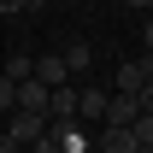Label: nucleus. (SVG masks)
Here are the masks:
<instances>
[{
	"label": "nucleus",
	"instance_id": "obj_9",
	"mask_svg": "<svg viewBox=\"0 0 153 153\" xmlns=\"http://www.w3.org/2000/svg\"><path fill=\"white\" fill-rule=\"evenodd\" d=\"M135 147H141V141H135L130 130H106L100 135V153H135Z\"/></svg>",
	"mask_w": 153,
	"mask_h": 153
},
{
	"label": "nucleus",
	"instance_id": "obj_19",
	"mask_svg": "<svg viewBox=\"0 0 153 153\" xmlns=\"http://www.w3.org/2000/svg\"><path fill=\"white\" fill-rule=\"evenodd\" d=\"M130 6H141V12H147V6H153V0H130Z\"/></svg>",
	"mask_w": 153,
	"mask_h": 153
},
{
	"label": "nucleus",
	"instance_id": "obj_6",
	"mask_svg": "<svg viewBox=\"0 0 153 153\" xmlns=\"http://www.w3.org/2000/svg\"><path fill=\"white\" fill-rule=\"evenodd\" d=\"M36 82L59 88V82H65V59H59V53H41V59H36Z\"/></svg>",
	"mask_w": 153,
	"mask_h": 153
},
{
	"label": "nucleus",
	"instance_id": "obj_17",
	"mask_svg": "<svg viewBox=\"0 0 153 153\" xmlns=\"http://www.w3.org/2000/svg\"><path fill=\"white\" fill-rule=\"evenodd\" d=\"M18 6H24V0H0V12H6V18H12V12H18Z\"/></svg>",
	"mask_w": 153,
	"mask_h": 153
},
{
	"label": "nucleus",
	"instance_id": "obj_15",
	"mask_svg": "<svg viewBox=\"0 0 153 153\" xmlns=\"http://www.w3.org/2000/svg\"><path fill=\"white\" fill-rule=\"evenodd\" d=\"M135 100H141V112H153V82H147V88H141Z\"/></svg>",
	"mask_w": 153,
	"mask_h": 153
},
{
	"label": "nucleus",
	"instance_id": "obj_2",
	"mask_svg": "<svg viewBox=\"0 0 153 153\" xmlns=\"http://www.w3.org/2000/svg\"><path fill=\"white\" fill-rule=\"evenodd\" d=\"M147 82H153V53L130 59V65H118V94H141Z\"/></svg>",
	"mask_w": 153,
	"mask_h": 153
},
{
	"label": "nucleus",
	"instance_id": "obj_16",
	"mask_svg": "<svg viewBox=\"0 0 153 153\" xmlns=\"http://www.w3.org/2000/svg\"><path fill=\"white\" fill-rule=\"evenodd\" d=\"M141 41H147V53H153V18H147V24H141Z\"/></svg>",
	"mask_w": 153,
	"mask_h": 153
},
{
	"label": "nucleus",
	"instance_id": "obj_10",
	"mask_svg": "<svg viewBox=\"0 0 153 153\" xmlns=\"http://www.w3.org/2000/svg\"><path fill=\"white\" fill-rule=\"evenodd\" d=\"M65 130H71V124H47V135L30 141V147H36V153H65Z\"/></svg>",
	"mask_w": 153,
	"mask_h": 153
},
{
	"label": "nucleus",
	"instance_id": "obj_12",
	"mask_svg": "<svg viewBox=\"0 0 153 153\" xmlns=\"http://www.w3.org/2000/svg\"><path fill=\"white\" fill-rule=\"evenodd\" d=\"M130 135L141 141V147H153V112H141V118H135V124H130Z\"/></svg>",
	"mask_w": 153,
	"mask_h": 153
},
{
	"label": "nucleus",
	"instance_id": "obj_8",
	"mask_svg": "<svg viewBox=\"0 0 153 153\" xmlns=\"http://www.w3.org/2000/svg\"><path fill=\"white\" fill-rule=\"evenodd\" d=\"M65 71H88V59H94V47H88V41H65Z\"/></svg>",
	"mask_w": 153,
	"mask_h": 153
},
{
	"label": "nucleus",
	"instance_id": "obj_5",
	"mask_svg": "<svg viewBox=\"0 0 153 153\" xmlns=\"http://www.w3.org/2000/svg\"><path fill=\"white\" fill-rule=\"evenodd\" d=\"M47 94H53V88L36 82V76H24V82H18V106H24V112H47Z\"/></svg>",
	"mask_w": 153,
	"mask_h": 153
},
{
	"label": "nucleus",
	"instance_id": "obj_3",
	"mask_svg": "<svg viewBox=\"0 0 153 153\" xmlns=\"http://www.w3.org/2000/svg\"><path fill=\"white\" fill-rule=\"evenodd\" d=\"M141 118V100L135 94H106V130H130Z\"/></svg>",
	"mask_w": 153,
	"mask_h": 153
},
{
	"label": "nucleus",
	"instance_id": "obj_7",
	"mask_svg": "<svg viewBox=\"0 0 153 153\" xmlns=\"http://www.w3.org/2000/svg\"><path fill=\"white\" fill-rule=\"evenodd\" d=\"M76 118H106V88H82L76 94Z\"/></svg>",
	"mask_w": 153,
	"mask_h": 153
},
{
	"label": "nucleus",
	"instance_id": "obj_1",
	"mask_svg": "<svg viewBox=\"0 0 153 153\" xmlns=\"http://www.w3.org/2000/svg\"><path fill=\"white\" fill-rule=\"evenodd\" d=\"M47 124H53L47 112H24V106H12V124H6V135H18V147H30V141H41V135H47Z\"/></svg>",
	"mask_w": 153,
	"mask_h": 153
},
{
	"label": "nucleus",
	"instance_id": "obj_4",
	"mask_svg": "<svg viewBox=\"0 0 153 153\" xmlns=\"http://www.w3.org/2000/svg\"><path fill=\"white\" fill-rule=\"evenodd\" d=\"M47 118H53V124H71L76 118V88L71 82H59L53 94H47Z\"/></svg>",
	"mask_w": 153,
	"mask_h": 153
},
{
	"label": "nucleus",
	"instance_id": "obj_20",
	"mask_svg": "<svg viewBox=\"0 0 153 153\" xmlns=\"http://www.w3.org/2000/svg\"><path fill=\"white\" fill-rule=\"evenodd\" d=\"M135 153H153V147H135Z\"/></svg>",
	"mask_w": 153,
	"mask_h": 153
},
{
	"label": "nucleus",
	"instance_id": "obj_13",
	"mask_svg": "<svg viewBox=\"0 0 153 153\" xmlns=\"http://www.w3.org/2000/svg\"><path fill=\"white\" fill-rule=\"evenodd\" d=\"M12 106H18V82L0 71V112H12Z\"/></svg>",
	"mask_w": 153,
	"mask_h": 153
},
{
	"label": "nucleus",
	"instance_id": "obj_14",
	"mask_svg": "<svg viewBox=\"0 0 153 153\" xmlns=\"http://www.w3.org/2000/svg\"><path fill=\"white\" fill-rule=\"evenodd\" d=\"M0 153H18V135H6V130H0Z\"/></svg>",
	"mask_w": 153,
	"mask_h": 153
},
{
	"label": "nucleus",
	"instance_id": "obj_18",
	"mask_svg": "<svg viewBox=\"0 0 153 153\" xmlns=\"http://www.w3.org/2000/svg\"><path fill=\"white\" fill-rule=\"evenodd\" d=\"M24 6H30V12H41V6H53V0H24Z\"/></svg>",
	"mask_w": 153,
	"mask_h": 153
},
{
	"label": "nucleus",
	"instance_id": "obj_11",
	"mask_svg": "<svg viewBox=\"0 0 153 153\" xmlns=\"http://www.w3.org/2000/svg\"><path fill=\"white\" fill-rule=\"evenodd\" d=\"M6 76H12V82L36 76V59H30V53H12V59H6Z\"/></svg>",
	"mask_w": 153,
	"mask_h": 153
}]
</instances>
